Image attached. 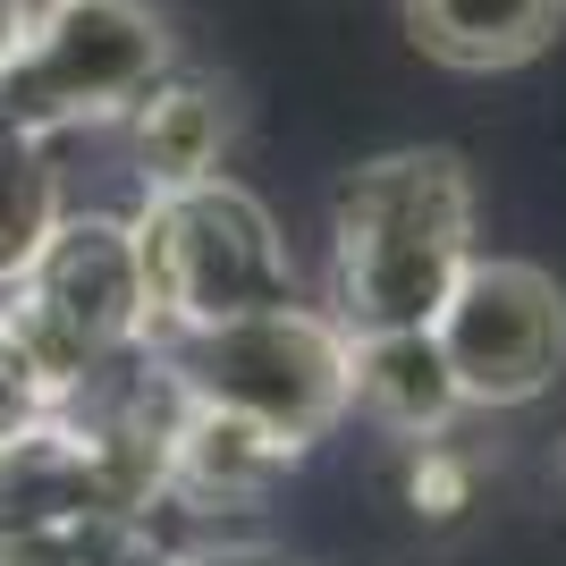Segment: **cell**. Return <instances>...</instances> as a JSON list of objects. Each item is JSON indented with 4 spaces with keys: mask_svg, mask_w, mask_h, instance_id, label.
I'll return each instance as SVG.
<instances>
[{
    "mask_svg": "<svg viewBox=\"0 0 566 566\" xmlns=\"http://www.w3.org/2000/svg\"><path fill=\"white\" fill-rule=\"evenodd\" d=\"M473 262V178L440 144L380 153L331 203V322L347 338L431 331Z\"/></svg>",
    "mask_w": 566,
    "mask_h": 566,
    "instance_id": "1",
    "label": "cell"
},
{
    "mask_svg": "<svg viewBox=\"0 0 566 566\" xmlns=\"http://www.w3.org/2000/svg\"><path fill=\"white\" fill-rule=\"evenodd\" d=\"M0 338L25 355L43 398H76L118 355L153 347V305H144L136 220L118 212H69L43 237V254L0 287Z\"/></svg>",
    "mask_w": 566,
    "mask_h": 566,
    "instance_id": "2",
    "label": "cell"
},
{
    "mask_svg": "<svg viewBox=\"0 0 566 566\" xmlns=\"http://www.w3.org/2000/svg\"><path fill=\"white\" fill-rule=\"evenodd\" d=\"M153 347H161L169 380L195 406L271 431L296 457L322 431H338V415L355 406V338L305 296L237 313V322H212V331H187V338H153Z\"/></svg>",
    "mask_w": 566,
    "mask_h": 566,
    "instance_id": "3",
    "label": "cell"
},
{
    "mask_svg": "<svg viewBox=\"0 0 566 566\" xmlns=\"http://www.w3.org/2000/svg\"><path fill=\"white\" fill-rule=\"evenodd\" d=\"M136 262H144L153 338H187L262 305H296V254H287L280 220L237 178H195V187L144 195Z\"/></svg>",
    "mask_w": 566,
    "mask_h": 566,
    "instance_id": "4",
    "label": "cell"
},
{
    "mask_svg": "<svg viewBox=\"0 0 566 566\" xmlns=\"http://www.w3.org/2000/svg\"><path fill=\"white\" fill-rule=\"evenodd\" d=\"M153 76H169V34L144 0H34L0 76V118L60 144L69 127L118 118Z\"/></svg>",
    "mask_w": 566,
    "mask_h": 566,
    "instance_id": "5",
    "label": "cell"
},
{
    "mask_svg": "<svg viewBox=\"0 0 566 566\" xmlns=\"http://www.w3.org/2000/svg\"><path fill=\"white\" fill-rule=\"evenodd\" d=\"M465 406H533L566 373V287L542 262L473 254L431 322Z\"/></svg>",
    "mask_w": 566,
    "mask_h": 566,
    "instance_id": "6",
    "label": "cell"
},
{
    "mask_svg": "<svg viewBox=\"0 0 566 566\" xmlns=\"http://www.w3.org/2000/svg\"><path fill=\"white\" fill-rule=\"evenodd\" d=\"M296 465L287 440L237 423V415H212V406H178V431H169V482H161V507H195V516H229V507H254L280 473Z\"/></svg>",
    "mask_w": 566,
    "mask_h": 566,
    "instance_id": "7",
    "label": "cell"
},
{
    "mask_svg": "<svg viewBox=\"0 0 566 566\" xmlns=\"http://www.w3.org/2000/svg\"><path fill=\"white\" fill-rule=\"evenodd\" d=\"M118 136H127V161H136L144 195L195 187V178H220V153H229V102H220L203 76L169 69V76H153V85L118 111Z\"/></svg>",
    "mask_w": 566,
    "mask_h": 566,
    "instance_id": "8",
    "label": "cell"
},
{
    "mask_svg": "<svg viewBox=\"0 0 566 566\" xmlns=\"http://www.w3.org/2000/svg\"><path fill=\"white\" fill-rule=\"evenodd\" d=\"M398 18L423 60L457 76H499L558 43L566 0H398Z\"/></svg>",
    "mask_w": 566,
    "mask_h": 566,
    "instance_id": "9",
    "label": "cell"
},
{
    "mask_svg": "<svg viewBox=\"0 0 566 566\" xmlns=\"http://www.w3.org/2000/svg\"><path fill=\"white\" fill-rule=\"evenodd\" d=\"M355 406L373 415L389 440L423 449V440H449V423L465 415L449 380V355L431 331H380V338H355Z\"/></svg>",
    "mask_w": 566,
    "mask_h": 566,
    "instance_id": "10",
    "label": "cell"
},
{
    "mask_svg": "<svg viewBox=\"0 0 566 566\" xmlns=\"http://www.w3.org/2000/svg\"><path fill=\"white\" fill-rule=\"evenodd\" d=\"M60 220H69V195H60L51 144L0 118V287L43 254V237L60 229Z\"/></svg>",
    "mask_w": 566,
    "mask_h": 566,
    "instance_id": "11",
    "label": "cell"
},
{
    "mask_svg": "<svg viewBox=\"0 0 566 566\" xmlns=\"http://www.w3.org/2000/svg\"><path fill=\"white\" fill-rule=\"evenodd\" d=\"M0 566H102V524H0Z\"/></svg>",
    "mask_w": 566,
    "mask_h": 566,
    "instance_id": "12",
    "label": "cell"
},
{
    "mask_svg": "<svg viewBox=\"0 0 566 566\" xmlns=\"http://www.w3.org/2000/svg\"><path fill=\"white\" fill-rule=\"evenodd\" d=\"M465 491H473V465L457 449H440V440H423L415 465H406V499H415V516H457Z\"/></svg>",
    "mask_w": 566,
    "mask_h": 566,
    "instance_id": "13",
    "label": "cell"
},
{
    "mask_svg": "<svg viewBox=\"0 0 566 566\" xmlns=\"http://www.w3.org/2000/svg\"><path fill=\"white\" fill-rule=\"evenodd\" d=\"M43 415H51V398H43V380L25 373V355L9 347V338H0V457L18 449L25 431L43 423Z\"/></svg>",
    "mask_w": 566,
    "mask_h": 566,
    "instance_id": "14",
    "label": "cell"
},
{
    "mask_svg": "<svg viewBox=\"0 0 566 566\" xmlns=\"http://www.w3.org/2000/svg\"><path fill=\"white\" fill-rule=\"evenodd\" d=\"M178 566H305V558L262 549V542H212V549H178Z\"/></svg>",
    "mask_w": 566,
    "mask_h": 566,
    "instance_id": "15",
    "label": "cell"
},
{
    "mask_svg": "<svg viewBox=\"0 0 566 566\" xmlns=\"http://www.w3.org/2000/svg\"><path fill=\"white\" fill-rule=\"evenodd\" d=\"M25 9H34V0H0V76H9V60H18V43H25Z\"/></svg>",
    "mask_w": 566,
    "mask_h": 566,
    "instance_id": "16",
    "label": "cell"
}]
</instances>
